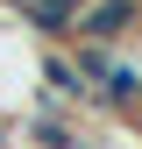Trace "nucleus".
Segmentation results:
<instances>
[{
    "mask_svg": "<svg viewBox=\"0 0 142 149\" xmlns=\"http://www.w3.org/2000/svg\"><path fill=\"white\" fill-rule=\"evenodd\" d=\"M0 7H14V14H22V29L36 36V43L57 50V43H71V29H78L85 0H0Z\"/></svg>",
    "mask_w": 142,
    "mask_h": 149,
    "instance_id": "nucleus-2",
    "label": "nucleus"
},
{
    "mask_svg": "<svg viewBox=\"0 0 142 149\" xmlns=\"http://www.w3.org/2000/svg\"><path fill=\"white\" fill-rule=\"evenodd\" d=\"M135 36H142V0H85L71 43L78 50H128Z\"/></svg>",
    "mask_w": 142,
    "mask_h": 149,
    "instance_id": "nucleus-1",
    "label": "nucleus"
},
{
    "mask_svg": "<svg viewBox=\"0 0 142 149\" xmlns=\"http://www.w3.org/2000/svg\"><path fill=\"white\" fill-rule=\"evenodd\" d=\"M135 128H142V121H135Z\"/></svg>",
    "mask_w": 142,
    "mask_h": 149,
    "instance_id": "nucleus-3",
    "label": "nucleus"
}]
</instances>
